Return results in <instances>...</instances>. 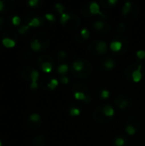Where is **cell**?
I'll list each match as a JSON object with an SVG mask.
<instances>
[{
  "label": "cell",
  "instance_id": "obj_27",
  "mask_svg": "<svg viewBox=\"0 0 145 146\" xmlns=\"http://www.w3.org/2000/svg\"><path fill=\"white\" fill-rule=\"evenodd\" d=\"M43 23V21L39 18V17H36L34 16L33 18L31 19V21L28 22V26L29 27H37L38 26H40Z\"/></svg>",
  "mask_w": 145,
  "mask_h": 146
},
{
  "label": "cell",
  "instance_id": "obj_16",
  "mask_svg": "<svg viewBox=\"0 0 145 146\" xmlns=\"http://www.w3.org/2000/svg\"><path fill=\"white\" fill-rule=\"evenodd\" d=\"M115 65H116V62L113 57H107L103 62V67H104V68L107 70H112L115 67Z\"/></svg>",
  "mask_w": 145,
  "mask_h": 146
},
{
  "label": "cell",
  "instance_id": "obj_44",
  "mask_svg": "<svg viewBox=\"0 0 145 146\" xmlns=\"http://www.w3.org/2000/svg\"><path fill=\"white\" fill-rule=\"evenodd\" d=\"M56 56H57V58H58L59 60H64V59L68 56V55H67V53H66L64 50H60V51L57 53Z\"/></svg>",
  "mask_w": 145,
  "mask_h": 146
},
{
  "label": "cell",
  "instance_id": "obj_21",
  "mask_svg": "<svg viewBox=\"0 0 145 146\" xmlns=\"http://www.w3.org/2000/svg\"><path fill=\"white\" fill-rule=\"evenodd\" d=\"M142 68L143 66L141 65L137 70H135L132 74V81L133 82H139L143 77V73H142Z\"/></svg>",
  "mask_w": 145,
  "mask_h": 146
},
{
  "label": "cell",
  "instance_id": "obj_19",
  "mask_svg": "<svg viewBox=\"0 0 145 146\" xmlns=\"http://www.w3.org/2000/svg\"><path fill=\"white\" fill-rule=\"evenodd\" d=\"M106 23H107V22H105V21H95V22H93V23L91 24V27H92L97 33H99V32H101L102 30H103V28H104L105 26H106Z\"/></svg>",
  "mask_w": 145,
  "mask_h": 146
},
{
  "label": "cell",
  "instance_id": "obj_29",
  "mask_svg": "<svg viewBox=\"0 0 145 146\" xmlns=\"http://www.w3.org/2000/svg\"><path fill=\"white\" fill-rule=\"evenodd\" d=\"M41 68H42V70L44 71V72H45V73H50V72H51L52 71V69H53V64L51 63V62H44V63H42L41 64Z\"/></svg>",
  "mask_w": 145,
  "mask_h": 146
},
{
  "label": "cell",
  "instance_id": "obj_49",
  "mask_svg": "<svg viewBox=\"0 0 145 146\" xmlns=\"http://www.w3.org/2000/svg\"><path fill=\"white\" fill-rule=\"evenodd\" d=\"M75 40H76L77 43L82 44V43H84V40H85V39L82 38V36H81L80 33H78V34H76V36H75Z\"/></svg>",
  "mask_w": 145,
  "mask_h": 146
},
{
  "label": "cell",
  "instance_id": "obj_43",
  "mask_svg": "<svg viewBox=\"0 0 145 146\" xmlns=\"http://www.w3.org/2000/svg\"><path fill=\"white\" fill-rule=\"evenodd\" d=\"M29 29V26L28 25H23L21 26L19 29H18V33L20 34H25L26 32Z\"/></svg>",
  "mask_w": 145,
  "mask_h": 146
},
{
  "label": "cell",
  "instance_id": "obj_25",
  "mask_svg": "<svg viewBox=\"0 0 145 146\" xmlns=\"http://www.w3.org/2000/svg\"><path fill=\"white\" fill-rule=\"evenodd\" d=\"M90 11L91 13V15H97L100 13V5L99 3H96V2H91L90 4Z\"/></svg>",
  "mask_w": 145,
  "mask_h": 146
},
{
  "label": "cell",
  "instance_id": "obj_1",
  "mask_svg": "<svg viewBox=\"0 0 145 146\" xmlns=\"http://www.w3.org/2000/svg\"><path fill=\"white\" fill-rule=\"evenodd\" d=\"M93 120L99 124H107L111 121V118L107 117L103 113V106L98 105L92 112Z\"/></svg>",
  "mask_w": 145,
  "mask_h": 146
},
{
  "label": "cell",
  "instance_id": "obj_38",
  "mask_svg": "<svg viewBox=\"0 0 145 146\" xmlns=\"http://www.w3.org/2000/svg\"><path fill=\"white\" fill-rule=\"evenodd\" d=\"M40 120H41L40 115H39L38 114H36V113L32 114V115H30V116H29V121H32V122H39V121H41Z\"/></svg>",
  "mask_w": 145,
  "mask_h": 146
},
{
  "label": "cell",
  "instance_id": "obj_26",
  "mask_svg": "<svg viewBox=\"0 0 145 146\" xmlns=\"http://www.w3.org/2000/svg\"><path fill=\"white\" fill-rule=\"evenodd\" d=\"M30 46L32 48V50L34 51H38V50H42V45L41 44L38 42V39L36 38H32V41H31V44H30Z\"/></svg>",
  "mask_w": 145,
  "mask_h": 146
},
{
  "label": "cell",
  "instance_id": "obj_24",
  "mask_svg": "<svg viewBox=\"0 0 145 146\" xmlns=\"http://www.w3.org/2000/svg\"><path fill=\"white\" fill-rule=\"evenodd\" d=\"M103 113L104 115L109 117V118H112L115 115V110L113 109L112 106L107 104V105H104L103 106Z\"/></svg>",
  "mask_w": 145,
  "mask_h": 146
},
{
  "label": "cell",
  "instance_id": "obj_50",
  "mask_svg": "<svg viewBox=\"0 0 145 146\" xmlns=\"http://www.w3.org/2000/svg\"><path fill=\"white\" fill-rule=\"evenodd\" d=\"M38 3H39V1L38 0H29L28 1V4L31 7H36Z\"/></svg>",
  "mask_w": 145,
  "mask_h": 146
},
{
  "label": "cell",
  "instance_id": "obj_17",
  "mask_svg": "<svg viewBox=\"0 0 145 146\" xmlns=\"http://www.w3.org/2000/svg\"><path fill=\"white\" fill-rule=\"evenodd\" d=\"M39 77V74L36 69H33L32 74H31V80H32V83L30 85V88L31 89H37L38 88V80Z\"/></svg>",
  "mask_w": 145,
  "mask_h": 146
},
{
  "label": "cell",
  "instance_id": "obj_9",
  "mask_svg": "<svg viewBox=\"0 0 145 146\" xmlns=\"http://www.w3.org/2000/svg\"><path fill=\"white\" fill-rule=\"evenodd\" d=\"M108 51V44L103 40L95 39V56L96 55H103Z\"/></svg>",
  "mask_w": 145,
  "mask_h": 146
},
{
  "label": "cell",
  "instance_id": "obj_47",
  "mask_svg": "<svg viewBox=\"0 0 145 146\" xmlns=\"http://www.w3.org/2000/svg\"><path fill=\"white\" fill-rule=\"evenodd\" d=\"M136 55H137V56H138V58L139 60H142V59H144L145 57V51L144 50H138V51L136 52Z\"/></svg>",
  "mask_w": 145,
  "mask_h": 146
},
{
  "label": "cell",
  "instance_id": "obj_28",
  "mask_svg": "<svg viewBox=\"0 0 145 146\" xmlns=\"http://www.w3.org/2000/svg\"><path fill=\"white\" fill-rule=\"evenodd\" d=\"M2 44L6 48H13L15 45V41L11 38H3L2 40Z\"/></svg>",
  "mask_w": 145,
  "mask_h": 146
},
{
  "label": "cell",
  "instance_id": "obj_23",
  "mask_svg": "<svg viewBox=\"0 0 145 146\" xmlns=\"http://www.w3.org/2000/svg\"><path fill=\"white\" fill-rule=\"evenodd\" d=\"M132 3H132V2H130V1H126V2L124 3L121 11H122V15H123L125 17H126V15H127L129 14V12L131 11L132 7Z\"/></svg>",
  "mask_w": 145,
  "mask_h": 146
},
{
  "label": "cell",
  "instance_id": "obj_51",
  "mask_svg": "<svg viewBox=\"0 0 145 146\" xmlns=\"http://www.w3.org/2000/svg\"><path fill=\"white\" fill-rule=\"evenodd\" d=\"M60 80H61V82L62 83V84H68V82H69V79H68V76H65V75H62L61 78H60Z\"/></svg>",
  "mask_w": 145,
  "mask_h": 146
},
{
  "label": "cell",
  "instance_id": "obj_22",
  "mask_svg": "<svg viewBox=\"0 0 145 146\" xmlns=\"http://www.w3.org/2000/svg\"><path fill=\"white\" fill-rule=\"evenodd\" d=\"M110 49L114 51V52H120L122 49V44L119 41L116 40H112V42L110 43Z\"/></svg>",
  "mask_w": 145,
  "mask_h": 146
},
{
  "label": "cell",
  "instance_id": "obj_35",
  "mask_svg": "<svg viewBox=\"0 0 145 146\" xmlns=\"http://www.w3.org/2000/svg\"><path fill=\"white\" fill-rule=\"evenodd\" d=\"M111 28H112L111 24H109V23L107 22L105 27L103 28V30H102L101 32L97 33V34H98V35H105V34H108V33L111 31Z\"/></svg>",
  "mask_w": 145,
  "mask_h": 146
},
{
  "label": "cell",
  "instance_id": "obj_42",
  "mask_svg": "<svg viewBox=\"0 0 145 146\" xmlns=\"http://www.w3.org/2000/svg\"><path fill=\"white\" fill-rule=\"evenodd\" d=\"M55 9L61 14V15H62L64 12V9H65V7L62 4V3H56L55 4Z\"/></svg>",
  "mask_w": 145,
  "mask_h": 146
},
{
  "label": "cell",
  "instance_id": "obj_10",
  "mask_svg": "<svg viewBox=\"0 0 145 146\" xmlns=\"http://www.w3.org/2000/svg\"><path fill=\"white\" fill-rule=\"evenodd\" d=\"M33 69L34 68L29 65H26V66H24L23 68H21V69L20 71L21 78L26 81H29L31 80V74H32Z\"/></svg>",
  "mask_w": 145,
  "mask_h": 146
},
{
  "label": "cell",
  "instance_id": "obj_18",
  "mask_svg": "<svg viewBox=\"0 0 145 146\" xmlns=\"http://www.w3.org/2000/svg\"><path fill=\"white\" fill-rule=\"evenodd\" d=\"M47 62H51V63L53 64L54 59H53V57H52L50 55H47V54H45V55H41V56H39L38 58V64L39 66H41L42 63Z\"/></svg>",
  "mask_w": 145,
  "mask_h": 146
},
{
  "label": "cell",
  "instance_id": "obj_37",
  "mask_svg": "<svg viewBox=\"0 0 145 146\" xmlns=\"http://www.w3.org/2000/svg\"><path fill=\"white\" fill-rule=\"evenodd\" d=\"M58 86V80L56 79H52L47 84V87L50 90H54Z\"/></svg>",
  "mask_w": 145,
  "mask_h": 146
},
{
  "label": "cell",
  "instance_id": "obj_5",
  "mask_svg": "<svg viewBox=\"0 0 145 146\" xmlns=\"http://www.w3.org/2000/svg\"><path fill=\"white\" fill-rule=\"evenodd\" d=\"M84 61V63H85V67H84V69L82 72L80 73H75V72H71L75 77L77 78H86L88 77L89 75H91L92 70H93V67H92V64L86 59H83Z\"/></svg>",
  "mask_w": 145,
  "mask_h": 146
},
{
  "label": "cell",
  "instance_id": "obj_30",
  "mask_svg": "<svg viewBox=\"0 0 145 146\" xmlns=\"http://www.w3.org/2000/svg\"><path fill=\"white\" fill-rule=\"evenodd\" d=\"M27 126H28V127L31 128L32 130H37V129H38V128L42 126V122H41V121H39V122H32V121H31L28 120V121H27Z\"/></svg>",
  "mask_w": 145,
  "mask_h": 146
},
{
  "label": "cell",
  "instance_id": "obj_2",
  "mask_svg": "<svg viewBox=\"0 0 145 146\" xmlns=\"http://www.w3.org/2000/svg\"><path fill=\"white\" fill-rule=\"evenodd\" d=\"M114 102H115V104L120 110H126L132 104V98L129 96L126 95V94H119V95H117L115 98Z\"/></svg>",
  "mask_w": 145,
  "mask_h": 146
},
{
  "label": "cell",
  "instance_id": "obj_14",
  "mask_svg": "<svg viewBox=\"0 0 145 146\" xmlns=\"http://www.w3.org/2000/svg\"><path fill=\"white\" fill-rule=\"evenodd\" d=\"M46 138L43 134H38L35 136L32 139V146H45Z\"/></svg>",
  "mask_w": 145,
  "mask_h": 146
},
{
  "label": "cell",
  "instance_id": "obj_52",
  "mask_svg": "<svg viewBox=\"0 0 145 146\" xmlns=\"http://www.w3.org/2000/svg\"><path fill=\"white\" fill-rule=\"evenodd\" d=\"M3 23H4V19H3V17L0 15V31L3 29Z\"/></svg>",
  "mask_w": 145,
  "mask_h": 146
},
{
  "label": "cell",
  "instance_id": "obj_32",
  "mask_svg": "<svg viewBox=\"0 0 145 146\" xmlns=\"http://www.w3.org/2000/svg\"><path fill=\"white\" fill-rule=\"evenodd\" d=\"M114 144L115 146H124L126 144V139L123 138V137H116L115 139V141H114Z\"/></svg>",
  "mask_w": 145,
  "mask_h": 146
},
{
  "label": "cell",
  "instance_id": "obj_20",
  "mask_svg": "<svg viewBox=\"0 0 145 146\" xmlns=\"http://www.w3.org/2000/svg\"><path fill=\"white\" fill-rule=\"evenodd\" d=\"M15 3V2L14 0H5V1H3L4 5H3V9L2 13L3 14V13H7V12L10 11L14 8Z\"/></svg>",
  "mask_w": 145,
  "mask_h": 146
},
{
  "label": "cell",
  "instance_id": "obj_34",
  "mask_svg": "<svg viewBox=\"0 0 145 146\" xmlns=\"http://www.w3.org/2000/svg\"><path fill=\"white\" fill-rule=\"evenodd\" d=\"M4 38H9L13 39V40H14V38H15V40H16L15 33L13 30H11V29H9V30L5 31V33H4Z\"/></svg>",
  "mask_w": 145,
  "mask_h": 146
},
{
  "label": "cell",
  "instance_id": "obj_53",
  "mask_svg": "<svg viewBox=\"0 0 145 146\" xmlns=\"http://www.w3.org/2000/svg\"><path fill=\"white\" fill-rule=\"evenodd\" d=\"M3 1H0V12H2L3 11Z\"/></svg>",
  "mask_w": 145,
  "mask_h": 146
},
{
  "label": "cell",
  "instance_id": "obj_3",
  "mask_svg": "<svg viewBox=\"0 0 145 146\" xmlns=\"http://www.w3.org/2000/svg\"><path fill=\"white\" fill-rule=\"evenodd\" d=\"M32 38L38 39V42L41 44V45H42V50H41L44 51V50H46L49 48V45H50V37H49L48 33H45L44 31L40 30V31L37 32L33 35Z\"/></svg>",
  "mask_w": 145,
  "mask_h": 146
},
{
  "label": "cell",
  "instance_id": "obj_36",
  "mask_svg": "<svg viewBox=\"0 0 145 146\" xmlns=\"http://www.w3.org/2000/svg\"><path fill=\"white\" fill-rule=\"evenodd\" d=\"M69 19H70V14H68V13H63L62 15H61V19H60V21H61V23H62L63 26L68 21Z\"/></svg>",
  "mask_w": 145,
  "mask_h": 146
},
{
  "label": "cell",
  "instance_id": "obj_33",
  "mask_svg": "<svg viewBox=\"0 0 145 146\" xmlns=\"http://www.w3.org/2000/svg\"><path fill=\"white\" fill-rule=\"evenodd\" d=\"M126 30V24L125 22H121L116 27V31L118 32L119 34H123L125 31Z\"/></svg>",
  "mask_w": 145,
  "mask_h": 146
},
{
  "label": "cell",
  "instance_id": "obj_6",
  "mask_svg": "<svg viewBox=\"0 0 145 146\" xmlns=\"http://www.w3.org/2000/svg\"><path fill=\"white\" fill-rule=\"evenodd\" d=\"M142 64L139 62H135L131 63L130 65H128L125 70H124V76L126 78V80L128 82H132V74L135 70H137Z\"/></svg>",
  "mask_w": 145,
  "mask_h": 146
},
{
  "label": "cell",
  "instance_id": "obj_8",
  "mask_svg": "<svg viewBox=\"0 0 145 146\" xmlns=\"http://www.w3.org/2000/svg\"><path fill=\"white\" fill-rule=\"evenodd\" d=\"M126 125H131L132 126L136 131H139L140 128H141V126H142V122H141V120L139 119L138 116L137 115H129L126 120Z\"/></svg>",
  "mask_w": 145,
  "mask_h": 146
},
{
  "label": "cell",
  "instance_id": "obj_45",
  "mask_svg": "<svg viewBox=\"0 0 145 146\" xmlns=\"http://www.w3.org/2000/svg\"><path fill=\"white\" fill-rule=\"evenodd\" d=\"M44 17H45V18H46V20H47L48 21H50V22H54V21H55V20H56V16H55L53 14H50V13L45 14Z\"/></svg>",
  "mask_w": 145,
  "mask_h": 146
},
{
  "label": "cell",
  "instance_id": "obj_31",
  "mask_svg": "<svg viewBox=\"0 0 145 146\" xmlns=\"http://www.w3.org/2000/svg\"><path fill=\"white\" fill-rule=\"evenodd\" d=\"M68 68H69V67H68V65L67 63H62V64H61V65L58 67L57 71H58V73L61 74H65L68 71Z\"/></svg>",
  "mask_w": 145,
  "mask_h": 146
},
{
  "label": "cell",
  "instance_id": "obj_15",
  "mask_svg": "<svg viewBox=\"0 0 145 146\" xmlns=\"http://www.w3.org/2000/svg\"><path fill=\"white\" fill-rule=\"evenodd\" d=\"M90 4H91V2H85V3H83V4L80 7L81 14L83 15V16H85L86 18L91 17L92 15L90 11Z\"/></svg>",
  "mask_w": 145,
  "mask_h": 146
},
{
  "label": "cell",
  "instance_id": "obj_7",
  "mask_svg": "<svg viewBox=\"0 0 145 146\" xmlns=\"http://www.w3.org/2000/svg\"><path fill=\"white\" fill-rule=\"evenodd\" d=\"M113 40H116V41H119L122 44V49L120 52H118L117 54L118 55H124L127 50H128V47H129V40L127 38V37L125 35V34H117L115 35L114 38H113Z\"/></svg>",
  "mask_w": 145,
  "mask_h": 146
},
{
  "label": "cell",
  "instance_id": "obj_4",
  "mask_svg": "<svg viewBox=\"0 0 145 146\" xmlns=\"http://www.w3.org/2000/svg\"><path fill=\"white\" fill-rule=\"evenodd\" d=\"M79 25H80V19H79V15L74 14V13H71L70 14V19L64 25V27L67 30L74 31V30L79 28Z\"/></svg>",
  "mask_w": 145,
  "mask_h": 146
},
{
  "label": "cell",
  "instance_id": "obj_48",
  "mask_svg": "<svg viewBox=\"0 0 145 146\" xmlns=\"http://www.w3.org/2000/svg\"><path fill=\"white\" fill-rule=\"evenodd\" d=\"M21 22V18L17 15H15L13 18H12V23L15 25V26H18Z\"/></svg>",
  "mask_w": 145,
  "mask_h": 146
},
{
  "label": "cell",
  "instance_id": "obj_56",
  "mask_svg": "<svg viewBox=\"0 0 145 146\" xmlns=\"http://www.w3.org/2000/svg\"><path fill=\"white\" fill-rule=\"evenodd\" d=\"M144 146H145V145H144Z\"/></svg>",
  "mask_w": 145,
  "mask_h": 146
},
{
  "label": "cell",
  "instance_id": "obj_46",
  "mask_svg": "<svg viewBox=\"0 0 145 146\" xmlns=\"http://www.w3.org/2000/svg\"><path fill=\"white\" fill-rule=\"evenodd\" d=\"M109 95H110V92H109V91H108V90H103L102 92H101V94H100V96H101V98H103V99H106V98H108L109 97Z\"/></svg>",
  "mask_w": 145,
  "mask_h": 146
},
{
  "label": "cell",
  "instance_id": "obj_40",
  "mask_svg": "<svg viewBox=\"0 0 145 146\" xmlns=\"http://www.w3.org/2000/svg\"><path fill=\"white\" fill-rule=\"evenodd\" d=\"M80 34L82 36V38L85 40V39H88L89 37H90V31L87 29V28H83L80 32Z\"/></svg>",
  "mask_w": 145,
  "mask_h": 146
},
{
  "label": "cell",
  "instance_id": "obj_13",
  "mask_svg": "<svg viewBox=\"0 0 145 146\" xmlns=\"http://www.w3.org/2000/svg\"><path fill=\"white\" fill-rule=\"evenodd\" d=\"M138 14H139V8H138V6L136 3H133L131 11L129 12V14L126 15V18L127 20H130V21H134L138 17Z\"/></svg>",
  "mask_w": 145,
  "mask_h": 146
},
{
  "label": "cell",
  "instance_id": "obj_11",
  "mask_svg": "<svg viewBox=\"0 0 145 146\" xmlns=\"http://www.w3.org/2000/svg\"><path fill=\"white\" fill-rule=\"evenodd\" d=\"M72 88H73V90L74 92H82L85 93L87 96H91L88 86L83 82H76V83H74L73 85V86H72Z\"/></svg>",
  "mask_w": 145,
  "mask_h": 146
},
{
  "label": "cell",
  "instance_id": "obj_41",
  "mask_svg": "<svg viewBox=\"0 0 145 146\" xmlns=\"http://www.w3.org/2000/svg\"><path fill=\"white\" fill-rule=\"evenodd\" d=\"M69 114L71 116H78L80 115V110L78 108H72L69 110Z\"/></svg>",
  "mask_w": 145,
  "mask_h": 146
},
{
  "label": "cell",
  "instance_id": "obj_54",
  "mask_svg": "<svg viewBox=\"0 0 145 146\" xmlns=\"http://www.w3.org/2000/svg\"><path fill=\"white\" fill-rule=\"evenodd\" d=\"M0 146H2V143H1V141H0Z\"/></svg>",
  "mask_w": 145,
  "mask_h": 146
},
{
  "label": "cell",
  "instance_id": "obj_12",
  "mask_svg": "<svg viewBox=\"0 0 145 146\" xmlns=\"http://www.w3.org/2000/svg\"><path fill=\"white\" fill-rule=\"evenodd\" d=\"M85 67V63L83 59H79V60H76L73 62L72 66H71V72H75V73H80L83 71Z\"/></svg>",
  "mask_w": 145,
  "mask_h": 146
},
{
  "label": "cell",
  "instance_id": "obj_39",
  "mask_svg": "<svg viewBox=\"0 0 145 146\" xmlns=\"http://www.w3.org/2000/svg\"><path fill=\"white\" fill-rule=\"evenodd\" d=\"M126 133L128 134V135H134L135 133H136V129L132 127V126H131V125H126Z\"/></svg>",
  "mask_w": 145,
  "mask_h": 146
},
{
  "label": "cell",
  "instance_id": "obj_55",
  "mask_svg": "<svg viewBox=\"0 0 145 146\" xmlns=\"http://www.w3.org/2000/svg\"><path fill=\"white\" fill-rule=\"evenodd\" d=\"M0 51H1V44H0Z\"/></svg>",
  "mask_w": 145,
  "mask_h": 146
}]
</instances>
